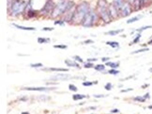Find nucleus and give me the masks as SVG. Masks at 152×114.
<instances>
[{"label": "nucleus", "mask_w": 152, "mask_h": 114, "mask_svg": "<svg viewBox=\"0 0 152 114\" xmlns=\"http://www.w3.org/2000/svg\"><path fill=\"white\" fill-rule=\"evenodd\" d=\"M133 11H134V10H133L132 5L130 4V2L126 1L123 4V6L121 7V9H120L119 13H120V16H121V17H128L129 15L132 14Z\"/></svg>", "instance_id": "7"}, {"label": "nucleus", "mask_w": 152, "mask_h": 114, "mask_svg": "<svg viewBox=\"0 0 152 114\" xmlns=\"http://www.w3.org/2000/svg\"><path fill=\"white\" fill-rule=\"evenodd\" d=\"M54 28L53 27H43L42 28V31H53Z\"/></svg>", "instance_id": "39"}, {"label": "nucleus", "mask_w": 152, "mask_h": 114, "mask_svg": "<svg viewBox=\"0 0 152 114\" xmlns=\"http://www.w3.org/2000/svg\"><path fill=\"white\" fill-rule=\"evenodd\" d=\"M134 101H136V102H140V103H143L146 101V98L144 97V96H135V97H133L132 98Z\"/></svg>", "instance_id": "26"}, {"label": "nucleus", "mask_w": 152, "mask_h": 114, "mask_svg": "<svg viewBox=\"0 0 152 114\" xmlns=\"http://www.w3.org/2000/svg\"><path fill=\"white\" fill-rule=\"evenodd\" d=\"M148 109H152V106H148Z\"/></svg>", "instance_id": "50"}, {"label": "nucleus", "mask_w": 152, "mask_h": 114, "mask_svg": "<svg viewBox=\"0 0 152 114\" xmlns=\"http://www.w3.org/2000/svg\"><path fill=\"white\" fill-rule=\"evenodd\" d=\"M104 95H94V97H98V98H101V97H104Z\"/></svg>", "instance_id": "43"}, {"label": "nucleus", "mask_w": 152, "mask_h": 114, "mask_svg": "<svg viewBox=\"0 0 152 114\" xmlns=\"http://www.w3.org/2000/svg\"><path fill=\"white\" fill-rule=\"evenodd\" d=\"M24 90H26V91H39V92H47V91H51V90H54L53 87H25Z\"/></svg>", "instance_id": "10"}, {"label": "nucleus", "mask_w": 152, "mask_h": 114, "mask_svg": "<svg viewBox=\"0 0 152 114\" xmlns=\"http://www.w3.org/2000/svg\"><path fill=\"white\" fill-rule=\"evenodd\" d=\"M108 4L105 0H99L98 5H97V11L99 13L100 19L105 23H111L113 22V19L110 15Z\"/></svg>", "instance_id": "2"}, {"label": "nucleus", "mask_w": 152, "mask_h": 114, "mask_svg": "<svg viewBox=\"0 0 152 114\" xmlns=\"http://www.w3.org/2000/svg\"><path fill=\"white\" fill-rule=\"evenodd\" d=\"M108 8H109V11H110V15H111L112 17V19L113 20H116L119 17L120 15V13H119V10L117 9L115 6H114L112 3L108 6Z\"/></svg>", "instance_id": "9"}, {"label": "nucleus", "mask_w": 152, "mask_h": 114, "mask_svg": "<svg viewBox=\"0 0 152 114\" xmlns=\"http://www.w3.org/2000/svg\"><path fill=\"white\" fill-rule=\"evenodd\" d=\"M108 73L110 75H117V74H119V71L117 69H115V68H111V69L108 71Z\"/></svg>", "instance_id": "32"}, {"label": "nucleus", "mask_w": 152, "mask_h": 114, "mask_svg": "<svg viewBox=\"0 0 152 114\" xmlns=\"http://www.w3.org/2000/svg\"><path fill=\"white\" fill-rule=\"evenodd\" d=\"M21 114H30V113H29V112H27V111H23Z\"/></svg>", "instance_id": "47"}, {"label": "nucleus", "mask_w": 152, "mask_h": 114, "mask_svg": "<svg viewBox=\"0 0 152 114\" xmlns=\"http://www.w3.org/2000/svg\"><path fill=\"white\" fill-rule=\"evenodd\" d=\"M149 72H151V73H152V67L149 68Z\"/></svg>", "instance_id": "51"}, {"label": "nucleus", "mask_w": 152, "mask_h": 114, "mask_svg": "<svg viewBox=\"0 0 152 114\" xmlns=\"http://www.w3.org/2000/svg\"><path fill=\"white\" fill-rule=\"evenodd\" d=\"M123 32V29H118V30H110L108 32L105 33V35H110V36H116L118 35V34L122 33Z\"/></svg>", "instance_id": "18"}, {"label": "nucleus", "mask_w": 152, "mask_h": 114, "mask_svg": "<svg viewBox=\"0 0 152 114\" xmlns=\"http://www.w3.org/2000/svg\"><path fill=\"white\" fill-rule=\"evenodd\" d=\"M84 67L85 68H92V67H94V65H93V63H91V62H86V63L84 64Z\"/></svg>", "instance_id": "31"}, {"label": "nucleus", "mask_w": 152, "mask_h": 114, "mask_svg": "<svg viewBox=\"0 0 152 114\" xmlns=\"http://www.w3.org/2000/svg\"><path fill=\"white\" fill-rule=\"evenodd\" d=\"M72 77L71 76H68V75H65V74H59L56 76V77H53L52 79H71Z\"/></svg>", "instance_id": "20"}, {"label": "nucleus", "mask_w": 152, "mask_h": 114, "mask_svg": "<svg viewBox=\"0 0 152 114\" xmlns=\"http://www.w3.org/2000/svg\"><path fill=\"white\" fill-rule=\"evenodd\" d=\"M69 90H70V91H71V92H77L78 91V88L76 87L74 84L71 83V84H69Z\"/></svg>", "instance_id": "30"}, {"label": "nucleus", "mask_w": 152, "mask_h": 114, "mask_svg": "<svg viewBox=\"0 0 152 114\" xmlns=\"http://www.w3.org/2000/svg\"><path fill=\"white\" fill-rule=\"evenodd\" d=\"M99 19H100V16H99L98 11L93 9H90L89 12L85 15L84 20H83L81 25L84 27H86V28L92 27L93 25H95L96 23H98Z\"/></svg>", "instance_id": "4"}, {"label": "nucleus", "mask_w": 152, "mask_h": 114, "mask_svg": "<svg viewBox=\"0 0 152 114\" xmlns=\"http://www.w3.org/2000/svg\"><path fill=\"white\" fill-rule=\"evenodd\" d=\"M126 1H128V2H130V4H133V2H134V0H126Z\"/></svg>", "instance_id": "45"}, {"label": "nucleus", "mask_w": 152, "mask_h": 114, "mask_svg": "<svg viewBox=\"0 0 152 114\" xmlns=\"http://www.w3.org/2000/svg\"><path fill=\"white\" fill-rule=\"evenodd\" d=\"M144 96V97L145 98H146V100L147 99H148V98H149V96H150V95H149V93H147V94L146 95H143Z\"/></svg>", "instance_id": "44"}, {"label": "nucleus", "mask_w": 152, "mask_h": 114, "mask_svg": "<svg viewBox=\"0 0 152 114\" xmlns=\"http://www.w3.org/2000/svg\"><path fill=\"white\" fill-rule=\"evenodd\" d=\"M109 60H110L109 57H102V61L104 62V63H107V62H109Z\"/></svg>", "instance_id": "40"}, {"label": "nucleus", "mask_w": 152, "mask_h": 114, "mask_svg": "<svg viewBox=\"0 0 152 114\" xmlns=\"http://www.w3.org/2000/svg\"><path fill=\"white\" fill-rule=\"evenodd\" d=\"M54 7H56V4H54V0H46V3L44 4L43 8L40 10V12L42 15H51Z\"/></svg>", "instance_id": "6"}, {"label": "nucleus", "mask_w": 152, "mask_h": 114, "mask_svg": "<svg viewBox=\"0 0 152 114\" xmlns=\"http://www.w3.org/2000/svg\"><path fill=\"white\" fill-rule=\"evenodd\" d=\"M90 6L86 1H82L81 3H79L78 5H76L75 8V16H74V20H73V23H82L83 20L85 17V15L87 14L90 10Z\"/></svg>", "instance_id": "1"}, {"label": "nucleus", "mask_w": 152, "mask_h": 114, "mask_svg": "<svg viewBox=\"0 0 152 114\" xmlns=\"http://www.w3.org/2000/svg\"><path fill=\"white\" fill-rule=\"evenodd\" d=\"M82 84L84 86H87V87H89V86H92L94 84H98V81H84Z\"/></svg>", "instance_id": "25"}, {"label": "nucleus", "mask_w": 152, "mask_h": 114, "mask_svg": "<svg viewBox=\"0 0 152 114\" xmlns=\"http://www.w3.org/2000/svg\"><path fill=\"white\" fill-rule=\"evenodd\" d=\"M111 114H113V113H111Z\"/></svg>", "instance_id": "52"}, {"label": "nucleus", "mask_w": 152, "mask_h": 114, "mask_svg": "<svg viewBox=\"0 0 152 114\" xmlns=\"http://www.w3.org/2000/svg\"><path fill=\"white\" fill-rule=\"evenodd\" d=\"M30 67H35V68H37V67H42V64H41V63L31 64V65H30Z\"/></svg>", "instance_id": "36"}, {"label": "nucleus", "mask_w": 152, "mask_h": 114, "mask_svg": "<svg viewBox=\"0 0 152 114\" xmlns=\"http://www.w3.org/2000/svg\"><path fill=\"white\" fill-rule=\"evenodd\" d=\"M54 49L65 50V49H67L68 46H67V45H64V44H60V45H54Z\"/></svg>", "instance_id": "29"}, {"label": "nucleus", "mask_w": 152, "mask_h": 114, "mask_svg": "<svg viewBox=\"0 0 152 114\" xmlns=\"http://www.w3.org/2000/svg\"><path fill=\"white\" fill-rule=\"evenodd\" d=\"M126 2V0H113L112 1V4L116 7V8L120 10V9H121V7L123 6L124 3Z\"/></svg>", "instance_id": "14"}, {"label": "nucleus", "mask_w": 152, "mask_h": 114, "mask_svg": "<svg viewBox=\"0 0 152 114\" xmlns=\"http://www.w3.org/2000/svg\"><path fill=\"white\" fill-rule=\"evenodd\" d=\"M148 50V48H144V49H140V50H137V51H132V54H135V53H143V51H147Z\"/></svg>", "instance_id": "33"}, {"label": "nucleus", "mask_w": 152, "mask_h": 114, "mask_svg": "<svg viewBox=\"0 0 152 114\" xmlns=\"http://www.w3.org/2000/svg\"><path fill=\"white\" fill-rule=\"evenodd\" d=\"M143 18V15H138V16H134V17H132V18H130L129 20L127 21V23H135L137 21H139L140 19Z\"/></svg>", "instance_id": "19"}, {"label": "nucleus", "mask_w": 152, "mask_h": 114, "mask_svg": "<svg viewBox=\"0 0 152 114\" xmlns=\"http://www.w3.org/2000/svg\"><path fill=\"white\" fill-rule=\"evenodd\" d=\"M64 62H65V64L70 67H76V68H81L80 65L78 64V62H75L73 60H70V59H66Z\"/></svg>", "instance_id": "12"}, {"label": "nucleus", "mask_w": 152, "mask_h": 114, "mask_svg": "<svg viewBox=\"0 0 152 114\" xmlns=\"http://www.w3.org/2000/svg\"><path fill=\"white\" fill-rule=\"evenodd\" d=\"M140 39H141V33H138L137 35H136V37H134V39H133L132 42L130 43V45H132V44H135V43H138V42H139Z\"/></svg>", "instance_id": "27"}, {"label": "nucleus", "mask_w": 152, "mask_h": 114, "mask_svg": "<svg viewBox=\"0 0 152 114\" xmlns=\"http://www.w3.org/2000/svg\"><path fill=\"white\" fill-rule=\"evenodd\" d=\"M105 65H107V67H111V68H115V69H116L117 67H119V62H107V63L105 64Z\"/></svg>", "instance_id": "16"}, {"label": "nucleus", "mask_w": 152, "mask_h": 114, "mask_svg": "<svg viewBox=\"0 0 152 114\" xmlns=\"http://www.w3.org/2000/svg\"><path fill=\"white\" fill-rule=\"evenodd\" d=\"M132 88H128V89H124V90H121L120 91V93H127V92H130V91H132Z\"/></svg>", "instance_id": "38"}, {"label": "nucleus", "mask_w": 152, "mask_h": 114, "mask_svg": "<svg viewBox=\"0 0 152 114\" xmlns=\"http://www.w3.org/2000/svg\"><path fill=\"white\" fill-rule=\"evenodd\" d=\"M97 60H98L97 58H88L87 62H91V63H93V62H96Z\"/></svg>", "instance_id": "42"}, {"label": "nucleus", "mask_w": 152, "mask_h": 114, "mask_svg": "<svg viewBox=\"0 0 152 114\" xmlns=\"http://www.w3.org/2000/svg\"><path fill=\"white\" fill-rule=\"evenodd\" d=\"M151 44H152V39H150V40L147 42V45H151Z\"/></svg>", "instance_id": "46"}, {"label": "nucleus", "mask_w": 152, "mask_h": 114, "mask_svg": "<svg viewBox=\"0 0 152 114\" xmlns=\"http://www.w3.org/2000/svg\"><path fill=\"white\" fill-rule=\"evenodd\" d=\"M83 43H84V44H93V43H94V41L91 40V39H86Z\"/></svg>", "instance_id": "37"}, {"label": "nucleus", "mask_w": 152, "mask_h": 114, "mask_svg": "<svg viewBox=\"0 0 152 114\" xmlns=\"http://www.w3.org/2000/svg\"><path fill=\"white\" fill-rule=\"evenodd\" d=\"M85 97H88V95L86 96L85 95H81V94H75L72 95V99L74 100V101H78V100H83L85 99Z\"/></svg>", "instance_id": "17"}, {"label": "nucleus", "mask_w": 152, "mask_h": 114, "mask_svg": "<svg viewBox=\"0 0 152 114\" xmlns=\"http://www.w3.org/2000/svg\"><path fill=\"white\" fill-rule=\"evenodd\" d=\"M107 45H109L110 47L114 48V49H116V48H119V43L117 41H107L106 42Z\"/></svg>", "instance_id": "21"}, {"label": "nucleus", "mask_w": 152, "mask_h": 114, "mask_svg": "<svg viewBox=\"0 0 152 114\" xmlns=\"http://www.w3.org/2000/svg\"><path fill=\"white\" fill-rule=\"evenodd\" d=\"M43 71H59V72H67L69 71L68 68H58V67H47V68H41Z\"/></svg>", "instance_id": "13"}, {"label": "nucleus", "mask_w": 152, "mask_h": 114, "mask_svg": "<svg viewBox=\"0 0 152 114\" xmlns=\"http://www.w3.org/2000/svg\"><path fill=\"white\" fill-rule=\"evenodd\" d=\"M90 109H96V107H91V108H89Z\"/></svg>", "instance_id": "49"}, {"label": "nucleus", "mask_w": 152, "mask_h": 114, "mask_svg": "<svg viewBox=\"0 0 152 114\" xmlns=\"http://www.w3.org/2000/svg\"><path fill=\"white\" fill-rule=\"evenodd\" d=\"M149 28H152V25H146V26H143V27H141V28H139V29H137V30H135V31H133V32H132V34H133L134 32L141 33V32H142V31L146 30V29H149Z\"/></svg>", "instance_id": "24"}, {"label": "nucleus", "mask_w": 152, "mask_h": 114, "mask_svg": "<svg viewBox=\"0 0 152 114\" xmlns=\"http://www.w3.org/2000/svg\"><path fill=\"white\" fill-rule=\"evenodd\" d=\"M93 68H94L96 71H104V69H105V65H102V64L96 65Z\"/></svg>", "instance_id": "22"}, {"label": "nucleus", "mask_w": 152, "mask_h": 114, "mask_svg": "<svg viewBox=\"0 0 152 114\" xmlns=\"http://www.w3.org/2000/svg\"><path fill=\"white\" fill-rule=\"evenodd\" d=\"M110 112L113 113V114H115V113H118V112H119V109H112Z\"/></svg>", "instance_id": "41"}, {"label": "nucleus", "mask_w": 152, "mask_h": 114, "mask_svg": "<svg viewBox=\"0 0 152 114\" xmlns=\"http://www.w3.org/2000/svg\"><path fill=\"white\" fill-rule=\"evenodd\" d=\"M74 16H75V9H71V10H70V11L65 13V14L63 15V20L66 23H72V22H73V20H74Z\"/></svg>", "instance_id": "8"}, {"label": "nucleus", "mask_w": 152, "mask_h": 114, "mask_svg": "<svg viewBox=\"0 0 152 114\" xmlns=\"http://www.w3.org/2000/svg\"><path fill=\"white\" fill-rule=\"evenodd\" d=\"M50 41H51L50 39H44V37H38V43H40V44L48 43V42H50Z\"/></svg>", "instance_id": "23"}, {"label": "nucleus", "mask_w": 152, "mask_h": 114, "mask_svg": "<svg viewBox=\"0 0 152 114\" xmlns=\"http://www.w3.org/2000/svg\"><path fill=\"white\" fill-rule=\"evenodd\" d=\"M104 88H105V90H107V91H111L113 88V84L111 83V82H107L104 86Z\"/></svg>", "instance_id": "34"}, {"label": "nucleus", "mask_w": 152, "mask_h": 114, "mask_svg": "<svg viewBox=\"0 0 152 114\" xmlns=\"http://www.w3.org/2000/svg\"><path fill=\"white\" fill-rule=\"evenodd\" d=\"M26 2L25 0H13L11 6L8 9L9 13L11 16H19L26 11Z\"/></svg>", "instance_id": "3"}, {"label": "nucleus", "mask_w": 152, "mask_h": 114, "mask_svg": "<svg viewBox=\"0 0 152 114\" xmlns=\"http://www.w3.org/2000/svg\"><path fill=\"white\" fill-rule=\"evenodd\" d=\"M69 1H70V0H60L57 4H56V7H54L53 12H52V14H51V18L54 19V18H57V17L64 15L65 13H66Z\"/></svg>", "instance_id": "5"}, {"label": "nucleus", "mask_w": 152, "mask_h": 114, "mask_svg": "<svg viewBox=\"0 0 152 114\" xmlns=\"http://www.w3.org/2000/svg\"><path fill=\"white\" fill-rule=\"evenodd\" d=\"M26 18L27 19H33V18H36L39 15V11L34 9H30L28 10H26Z\"/></svg>", "instance_id": "11"}, {"label": "nucleus", "mask_w": 152, "mask_h": 114, "mask_svg": "<svg viewBox=\"0 0 152 114\" xmlns=\"http://www.w3.org/2000/svg\"><path fill=\"white\" fill-rule=\"evenodd\" d=\"M142 87H143V88H147V87H148V84H145V85L142 86Z\"/></svg>", "instance_id": "48"}, {"label": "nucleus", "mask_w": 152, "mask_h": 114, "mask_svg": "<svg viewBox=\"0 0 152 114\" xmlns=\"http://www.w3.org/2000/svg\"><path fill=\"white\" fill-rule=\"evenodd\" d=\"M65 21L62 19V20H56L54 21V25H65Z\"/></svg>", "instance_id": "28"}, {"label": "nucleus", "mask_w": 152, "mask_h": 114, "mask_svg": "<svg viewBox=\"0 0 152 114\" xmlns=\"http://www.w3.org/2000/svg\"><path fill=\"white\" fill-rule=\"evenodd\" d=\"M13 26H15L17 29H20V30H25V31H35V30H36L35 27L19 25H15V23H13Z\"/></svg>", "instance_id": "15"}, {"label": "nucleus", "mask_w": 152, "mask_h": 114, "mask_svg": "<svg viewBox=\"0 0 152 114\" xmlns=\"http://www.w3.org/2000/svg\"><path fill=\"white\" fill-rule=\"evenodd\" d=\"M73 59H74L76 62H78V63H84V60H83L80 56H78V55H74V56H73Z\"/></svg>", "instance_id": "35"}]
</instances>
